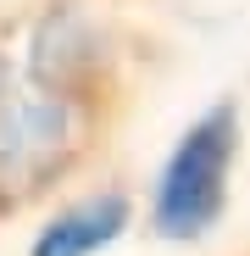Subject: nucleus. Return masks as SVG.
<instances>
[{
    "label": "nucleus",
    "mask_w": 250,
    "mask_h": 256,
    "mask_svg": "<svg viewBox=\"0 0 250 256\" xmlns=\"http://www.w3.org/2000/svg\"><path fill=\"white\" fill-rule=\"evenodd\" d=\"M234 150H239V117H234L228 100L200 112L173 140V150H167V162L156 167V184H150V223H156V234L200 240V234L217 228L223 206H228Z\"/></svg>",
    "instance_id": "f257e3e1"
},
{
    "label": "nucleus",
    "mask_w": 250,
    "mask_h": 256,
    "mask_svg": "<svg viewBox=\"0 0 250 256\" xmlns=\"http://www.w3.org/2000/svg\"><path fill=\"white\" fill-rule=\"evenodd\" d=\"M72 122L67 95L39 90L22 67L0 62V195H22L45 178L72 150Z\"/></svg>",
    "instance_id": "f03ea898"
},
{
    "label": "nucleus",
    "mask_w": 250,
    "mask_h": 256,
    "mask_svg": "<svg viewBox=\"0 0 250 256\" xmlns=\"http://www.w3.org/2000/svg\"><path fill=\"white\" fill-rule=\"evenodd\" d=\"M128 218H134L128 195L95 190V195L67 200L61 212H50V218L39 223V234L28 240V256H100V250H111L122 240Z\"/></svg>",
    "instance_id": "7ed1b4c3"
},
{
    "label": "nucleus",
    "mask_w": 250,
    "mask_h": 256,
    "mask_svg": "<svg viewBox=\"0 0 250 256\" xmlns=\"http://www.w3.org/2000/svg\"><path fill=\"white\" fill-rule=\"evenodd\" d=\"M95 56H100L95 22L83 17V12H72V6H61V12H50L45 22L33 28V50H28V67L22 72L39 84V90L67 95L72 84L95 67Z\"/></svg>",
    "instance_id": "20e7f679"
}]
</instances>
